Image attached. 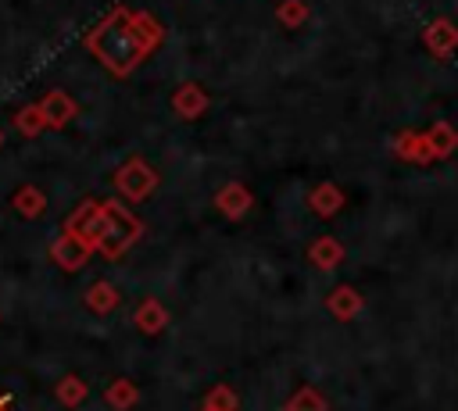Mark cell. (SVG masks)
I'll use <instances>...</instances> for the list:
<instances>
[{"mask_svg":"<svg viewBox=\"0 0 458 411\" xmlns=\"http://www.w3.org/2000/svg\"><path fill=\"white\" fill-rule=\"evenodd\" d=\"M114 304H118V289L111 286V282H93L89 289H86V307L89 311H97V315H107V311H114Z\"/></svg>","mask_w":458,"mask_h":411,"instance_id":"obj_9","label":"cell"},{"mask_svg":"<svg viewBox=\"0 0 458 411\" xmlns=\"http://www.w3.org/2000/svg\"><path fill=\"white\" fill-rule=\"evenodd\" d=\"M311 207L318 211V214H336L340 207H344V193L336 189V186H318V189H311Z\"/></svg>","mask_w":458,"mask_h":411,"instance_id":"obj_11","label":"cell"},{"mask_svg":"<svg viewBox=\"0 0 458 411\" xmlns=\"http://www.w3.org/2000/svg\"><path fill=\"white\" fill-rule=\"evenodd\" d=\"M104 222H107V214H104V207H97V204H86L72 222H68V232L72 236H79L82 243H89V247H97V239H100V232H104Z\"/></svg>","mask_w":458,"mask_h":411,"instance_id":"obj_2","label":"cell"},{"mask_svg":"<svg viewBox=\"0 0 458 411\" xmlns=\"http://www.w3.org/2000/svg\"><path fill=\"white\" fill-rule=\"evenodd\" d=\"M426 139H429L433 157H447V154H454V147H458V132H454L447 122H437V125L426 132Z\"/></svg>","mask_w":458,"mask_h":411,"instance_id":"obj_10","label":"cell"},{"mask_svg":"<svg viewBox=\"0 0 458 411\" xmlns=\"http://www.w3.org/2000/svg\"><path fill=\"white\" fill-rule=\"evenodd\" d=\"M18 211L39 214V211H43V197H39L36 189H21V193H18Z\"/></svg>","mask_w":458,"mask_h":411,"instance_id":"obj_17","label":"cell"},{"mask_svg":"<svg viewBox=\"0 0 458 411\" xmlns=\"http://www.w3.org/2000/svg\"><path fill=\"white\" fill-rule=\"evenodd\" d=\"M426 46L437 54V57H447L454 46H458V29L451 25V21H433L429 29H426Z\"/></svg>","mask_w":458,"mask_h":411,"instance_id":"obj_7","label":"cell"},{"mask_svg":"<svg viewBox=\"0 0 458 411\" xmlns=\"http://www.w3.org/2000/svg\"><path fill=\"white\" fill-rule=\"evenodd\" d=\"M104 214H107V222H104V232H100V239H97V250H100L104 257H122V250L140 236V222L129 218V214L118 211V207H104Z\"/></svg>","mask_w":458,"mask_h":411,"instance_id":"obj_1","label":"cell"},{"mask_svg":"<svg viewBox=\"0 0 458 411\" xmlns=\"http://www.w3.org/2000/svg\"><path fill=\"white\" fill-rule=\"evenodd\" d=\"M394 150H397L404 161H419V164L433 161V150H429L426 132H401V136L394 139Z\"/></svg>","mask_w":458,"mask_h":411,"instance_id":"obj_6","label":"cell"},{"mask_svg":"<svg viewBox=\"0 0 458 411\" xmlns=\"http://www.w3.org/2000/svg\"><path fill=\"white\" fill-rule=\"evenodd\" d=\"M89 243H82L79 236H72V232H64L61 239H54V247H50V257L61 264V268H68V272H75V268H82L86 264V257H89Z\"/></svg>","mask_w":458,"mask_h":411,"instance_id":"obj_3","label":"cell"},{"mask_svg":"<svg viewBox=\"0 0 458 411\" xmlns=\"http://www.w3.org/2000/svg\"><path fill=\"white\" fill-rule=\"evenodd\" d=\"M326 397L315 390V386H301L290 400H286V411H326Z\"/></svg>","mask_w":458,"mask_h":411,"instance_id":"obj_12","label":"cell"},{"mask_svg":"<svg viewBox=\"0 0 458 411\" xmlns=\"http://www.w3.org/2000/svg\"><path fill=\"white\" fill-rule=\"evenodd\" d=\"M308 257H311L315 268L333 272V268L344 261V247H340V239H333V236H318V239L308 247Z\"/></svg>","mask_w":458,"mask_h":411,"instance_id":"obj_5","label":"cell"},{"mask_svg":"<svg viewBox=\"0 0 458 411\" xmlns=\"http://www.w3.org/2000/svg\"><path fill=\"white\" fill-rule=\"evenodd\" d=\"M204 411H236V393L229 386H215L204 400Z\"/></svg>","mask_w":458,"mask_h":411,"instance_id":"obj_16","label":"cell"},{"mask_svg":"<svg viewBox=\"0 0 458 411\" xmlns=\"http://www.w3.org/2000/svg\"><path fill=\"white\" fill-rule=\"evenodd\" d=\"M218 207H222L229 218H240V214L250 207V197H247V189L229 186V189H222V193H218Z\"/></svg>","mask_w":458,"mask_h":411,"instance_id":"obj_13","label":"cell"},{"mask_svg":"<svg viewBox=\"0 0 458 411\" xmlns=\"http://www.w3.org/2000/svg\"><path fill=\"white\" fill-rule=\"evenodd\" d=\"M54 393H57V400H61L64 407H75V404L86 397V382L75 379V375H64V379L54 386Z\"/></svg>","mask_w":458,"mask_h":411,"instance_id":"obj_14","label":"cell"},{"mask_svg":"<svg viewBox=\"0 0 458 411\" xmlns=\"http://www.w3.org/2000/svg\"><path fill=\"white\" fill-rule=\"evenodd\" d=\"M132 322H136L140 332H150V336H154V332H161V329L168 325V311L161 307V300L150 297V300H143V304L136 307V318H132Z\"/></svg>","mask_w":458,"mask_h":411,"instance_id":"obj_8","label":"cell"},{"mask_svg":"<svg viewBox=\"0 0 458 411\" xmlns=\"http://www.w3.org/2000/svg\"><path fill=\"white\" fill-rule=\"evenodd\" d=\"M107 404H111V407H118V411L132 407V404H136V386H132L129 379L111 382V386H107Z\"/></svg>","mask_w":458,"mask_h":411,"instance_id":"obj_15","label":"cell"},{"mask_svg":"<svg viewBox=\"0 0 458 411\" xmlns=\"http://www.w3.org/2000/svg\"><path fill=\"white\" fill-rule=\"evenodd\" d=\"M365 307V300H361V293L354 289V286H336V289H329V297H326V311L333 315V318H340V322H351V318H358V311Z\"/></svg>","mask_w":458,"mask_h":411,"instance_id":"obj_4","label":"cell"}]
</instances>
